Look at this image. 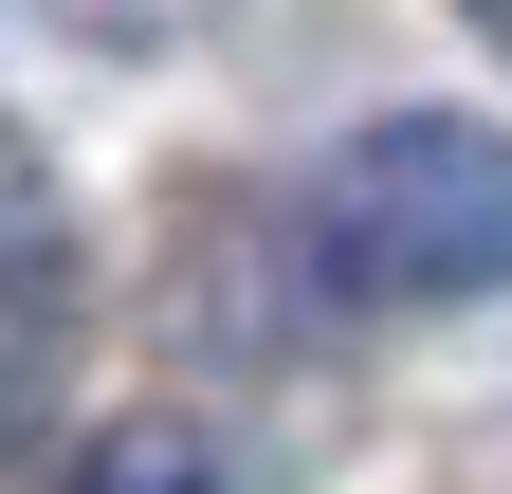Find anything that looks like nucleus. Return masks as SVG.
Segmentation results:
<instances>
[{
	"label": "nucleus",
	"instance_id": "1",
	"mask_svg": "<svg viewBox=\"0 0 512 494\" xmlns=\"http://www.w3.org/2000/svg\"><path fill=\"white\" fill-rule=\"evenodd\" d=\"M311 275L366 293V312L512 293V129H476V110H384V129H348L330 183H311Z\"/></svg>",
	"mask_w": 512,
	"mask_h": 494
},
{
	"label": "nucleus",
	"instance_id": "2",
	"mask_svg": "<svg viewBox=\"0 0 512 494\" xmlns=\"http://www.w3.org/2000/svg\"><path fill=\"white\" fill-rule=\"evenodd\" d=\"M55 366H74V257H55V202L19 183L0 202V440H37Z\"/></svg>",
	"mask_w": 512,
	"mask_h": 494
},
{
	"label": "nucleus",
	"instance_id": "3",
	"mask_svg": "<svg viewBox=\"0 0 512 494\" xmlns=\"http://www.w3.org/2000/svg\"><path fill=\"white\" fill-rule=\"evenodd\" d=\"M74 494H220V458H202V440H92Z\"/></svg>",
	"mask_w": 512,
	"mask_h": 494
},
{
	"label": "nucleus",
	"instance_id": "4",
	"mask_svg": "<svg viewBox=\"0 0 512 494\" xmlns=\"http://www.w3.org/2000/svg\"><path fill=\"white\" fill-rule=\"evenodd\" d=\"M55 19H74V37H165L183 0H55Z\"/></svg>",
	"mask_w": 512,
	"mask_h": 494
},
{
	"label": "nucleus",
	"instance_id": "5",
	"mask_svg": "<svg viewBox=\"0 0 512 494\" xmlns=\"http://www.w3.org/2000/svg\"><path fill=\"white\" fill-rule=\"evenodd\" d=\"M476 19H494V37H512V0H476Z\"/></svg>",
	"mask_w": 512,
	"mask_h": 494
}]
</instances>
